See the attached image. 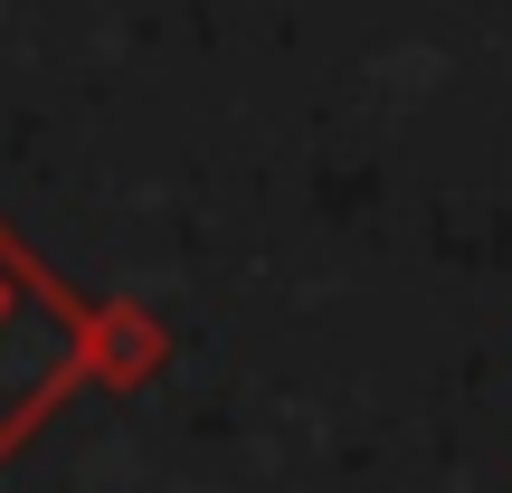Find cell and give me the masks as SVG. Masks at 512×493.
I'll use <instances>...</instances> for the list:
<instances>
[{
	"label": "cell",
	"instance_id": "obj_1",
	"mask_svg": "<svg viewBox=\"0 0 512 493\" xmlns=\"http://www.w3.org/2000/svg\"><path fill=\"white\" fill-rule=\"evenodd\" d=\"M86 370H95V304H76V294L0 228V465L38 437V418H48Z\"/></svg>",
	"mask_w": 512,
	"mask_h": 493
},
{
	"label": "cell",
	"instance_id": "obj_2",
	"mask_svg": "<svg viewBox=\"0 0 512 493\" xmlns=\"http://www.w3.org/2000/svg\"><path fill=\"white\" fill-rule=\"evenodd\" d=\"M152 361H162V332H152L143 313H124V304H95V370H114V380H143Z\"/></svg>",
	"mask_w": 512,
	"mask_h": 493
}]
</instances>
